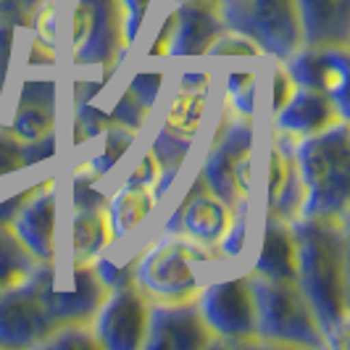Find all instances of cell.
<instances>
[{"instance_id":"d6a6232c","label":"cell","mask_w":350,"mask_h":350,"mask_svg":"<svg viewBox=\"0 0 350 350\" xmlns=\"http://www.w3.org/2000/svg\"><path fill=\"white\" fill-rule=\"evenodd\" d=\"M24 166V140H18L8 126H0V176L18 174Z\"/></svg>"},{"instance_id":"cb8c5ba5","label":"cell","mask_w":350,"mask_h":350,"mask_svg":"<svg viewBox=\"0 0 350 350\" xmlns=\"http://www.w3.org/2000/svg\"><path fill=\"white\" fill-rule=\"evenodd\" d=\"M113 243V232L108 224L105 208L74 211L71 216V258L77 261H95L105 247Z\"/></svg>"},{"instance_id":"8d00e7d4","label":"cell","mask_w":350,"mask_h":350,"mask_svg":"<svg viewBox=\"0 0 350 350\" xmlns=\"http://www.w3.org/2000/svg\"><path fill=\"white\" fill-rule=\"evenodd\" d=\"M163 79H166L163 71H137V74L132 77V82H129V90L137 95V100H140L145 108H153L158 92L163 88Z\"/></svg>"},{"instance_id":"44dd1931","label":"cell","mask_w":350,"mask_h":350,"mask_svg":"<svg viewBox=\"0 0 350 350\" xmlns=\"http://www.w3.org/2000/svg\"><path fill=\"white\" fill-rule=\"evenodd\" d=\"M306 45L350 42V0H298Z\"/></svg>"},{"instance_id":"277c9868","label":"cell","mask_w":350,"mask_h":350,"mask_svg":"<svg viewBox=\"0 0 350 350\" xmlns=\"http://www.w3.org/2000/svg\"><path fill=\"white\" fill-rule=\"evenodd\" d=\"M219 253L185 234L163 232L135 261V284L150 303H190L200 295V263H213Z\"/></svg>"},{"instance_id":"b9f144b4","label":"cell","mask_w":350,"mask_h":350,"mask_svg":"<svg viewBox=\"0 0 350 350\" xmlns=\"http://www.w3.org/2000/svg\"><path fill=\"white\" fill-rule=\"evenodd\" d=\"M293 92H295V82L290 79L284 66H277V71H274V113L290 100Z\"/></svg>"},{"instance_id":"7a4b0ae2","label":"cell","mask_w":350,"mask_h":350,"mask_svg":"<svg viewBox=\"0 0 350 350\" xmlns=\"http://www.w3.org/2000/svg\"><path fill=\"white\" fill-rule=\"evenodd\" d=\"M29 29L55 55H66L71 66H98L111 77L129 51L122 0H40Z\"/></svg>"},{"instance_id":"ffe728a7","label":"cell","mask_w":350,"mask_h":350,"mask_svg":"<svg viewBox=\"0 0 350 350\" xmlns=\"http://www.w3.org/2000/svg\"><path fill=\"white\" fill-rule=\"evenodd\" d=\"M8 129L18 140H37L55 129V82L27 79Z\"/></svg>"},{"instance_id":"603a6c76","label":"cell","mask_w":350,"mask_h":350,"mask_svg":"<svg viewBox=\"0 0 350 350\" xmlns=\"http://www.w3.org/2000/svg\"><path fill=\"white\" fill-rule=\"evenodd\" d=\"M153 206H156V195L150 187L124 182L105 203V216L113 232V240H122L129 232H135L148 219Z\"/></svg>"},{"instance_id":"5b68a950","label":"cell","mask_w":350,"mask_h":350,"mask_svg":"<svg viewBox=\"0 0 350 350\" xmlns=\"http://www.w3.org/2000/svg\"><path fill=\"white\" fill-rule=\"evenodd\" d=\"M256 306V340L277 348H327L316 316L298 282L266 280L250 274Z\"/></svg>"},{"instance_id":"3957f363","label":"cell","mask_w":350,"mask_h":350,"mask_svg":"<svg viewBox=\"0 0 350 350\" xmlns=\"http://www.w3.org/2000/svg\"><path fill=\"white\" fill-rule=\"evenodd\" d=\"M295 166L303 182L298 216L348 221L350 203V132L337 122L295 142Z\"/></svg>"},{"instance_id":"52a82bcc","label":"cell","mask_w":350,"mask_h":350,"mask_svg":"<svg viewBox=\"0 0 350 350\" xmlns=\"http://www.w3.org/2000/svg\"><path fill=\"white\" fill-rule=\"evenodd\" d=\"M253 169V116L234 113L229 103L213 135L208 156L203 161L200 179L221 203L234 211H247Z\"/></svg>"},{"instance_id":"836d02e7","label":"cell","mask_w":350,"mask_h":350,"mask_svg":"<svg viewBox=\"0 0 350 350\" xmlns=\"http://www.w3.org/2000/svg\"><path fill=\"white\" fill-rule=\"evenodd\" d=\"M258 53L261 51H258V45H256V42H250L247 37L227 29L224 35L211 45L208 55H213V58H256Z\"/></svg>"},{"instance_id":"7402d4cb","label":"cell","mask_w":350,"mask_h":350,"mask_svg":"<svg viewBox=\"0 0 350 350\" xmlns=\"http://www.w3.org/2000/svg\"><path fill=\"white\" fill-rule=\"evenodd\" d=\"M269 182H266V216L282 221H293L300 213L303 203V182H300L295 158L277 150H269Z\"/></svg>"},{"instance_id":"f6af8a7d","label":"cell","mask_w":350,"mask_h":350,"mask_svg":"<svg viewBox=\"0 0 350 350\" xmlns=\"http://www.w3.org/2000/svg\"><path fill=\"white\" fill-rule=\"evenodd\" d=\"M0 92H3V90H0Z\"/></svg>"},{"instance_id":"7bdbcfd3","label":"cell","mask_w":350,"mask_h":350,"mask_svg":"<svg viewBox=\"0 0 350 350\" xmlns=\"http://www.w3.org/2000/svg\"><path fill=\"white\" fill-rule=\"evenodd\" d=\"M172 32H174V14H169V18L163 21V27L158 29L156 42L150 48V58H158V55H169V45H172Z\"/></svg>"},{"instance_id":"e0dca14e","label":"cell","mask_w":350,"mask_h":350,"mask_svg":"<svg viewBox=\"0 0 350 350\" xmlns=\"http://www.w3.org/2000/svg\"><path fill=\"white\" fill-rule=\"evenodd\" d=\"M55 219H58V198H55V185L48 179L37 185V190L24 200V206L16 211L8 227L35 261H53L58 256Z\"/></svg>"},{"instance_id":"ab89813d","label":"cell","mask_w":350,"mask_h":350,"mask_svg":"<svg viewBox=\"0 0 350 350\" xmlns=\"http://www.w3.org/2000/svg\"><path fill=\"white\" fill-rule=\"evenodd\" d=\"M108 82H111V74H103L100 79H77V82H74V88H71L74 105L90 103L92 98H98Z\"/></svg>"},{"instance_id":"f546056e","label":"cell","mask_w":350,"mask_h":350,"mask_svg":"<svg viewBox=\"0 0 350 350\" xmlns=\"http://www.w3.org/2000/svg\"><path fill=\"white\" fill-rule=\"evenodd\" d=\"M100 176H95L88 166H79L74 176H71V208L74 211H95L105 208L108 198L98 190V182Z\"/></svg>"},{"instance_id":"ba28073f","label":"cell","mask_w":350,"mask_h":350,"mask_svg":"<svg viewBox=\"0 0 350 350\" xmlns=\"http://www.w3.org/2000/svg\"><path fill=\"white\" fill-rule=\"evenodd\" d=\"M221 16L227 29L247 37L277 61L303 45L298 0H227L221 3Z\"/></svg>"},{"instance_id":"6da1fadb","label":"cell","mask_w":350,"mask_h":350,"mask_svg":"<svg viewBox=\"0 0 350 350\" xmlns=\"http://www.w3.org/2000/svg\"><path fill=\"white\" fill-rule=\"evenodd\" d=\"M298 287L308 300L327 348L348 345V221L295 216Z\"/></svg>"},{"instance_id":"ac0fdd59","label":"cell","mask_w":350,"mask_h":350,"mask_svg":"<svg viewBox=\"0 0 350 350\" xmlns=\"http://www.w3.org/2000/svg\"><path fill=\"white\" fill-rule=\"evenodd\" d=\"M337 122H342V119H340V113H337V108L327 92L295 88L290 100L277 111L274 126L300 140V137H308L316 132H324L327 126H332Z\"/></svg>"},{"instance_id":"ee69618b","label":"cell","mask_w":350,"mask_h":350,"mask_svg":"<svg viewBox=\"0 0 350 350\" xmlns=\"http://www.w3.org/2000/svg\"><path fill=\"white\" fill-rule=\"evenodd\" d=\"M216 3H227V0H216Z\"/></svg>"},{"instance_id":"f35d334b","label":"cell","mask_w":350,"mask_h":350,"mask_svg":"<svg viewBox=\"0 0 350 350\" xmlns=\"http://www.w3.org/2000/svg\"><path fill=\"white\" fill-rule=\"evenodd\" d=\"M55 150H58L55 129L48 132V135H42V137H37V140H27L24 142V166H27V169H29V166H37V163H42V161H48V158L55 156Z\"/></svg>"},{"instance_id":"4dcf8cb0","label":"cell","mask_w":350,"mask_h":350,"mask_svg":"<svg viewBox=\"0 0 350 350\" xmlns=\"http://www.w3.org/2000/svg\"><path fill=\"white\" fill-rule=\"evenodd\" d=\"M148 116H150V108H145L137 100V95L126 88L124 95L119 98V103L113 105V111H111V124H119V126H126L132 132H140L145 122H148Z\"/></svg>"},{"instance_id":"5bb4252c","label":"cell","mask_w":350,"mask_h":350,"mask_svg":"<svg viewBox=\"0 0 350 350\" xmlns=\"http://www.w3.org/2000/svg\"><path fill=\"white\" fill-rule=\"evenodd\" d=\"M213 345V332L198 311V303H150L148 350H203Z\"/></svg>"},{"instance_id":"1f68e13d","label":"cell","mask_w":350,"mask_h":350,"mask_svg":"<svg viewBox=\"0 0 350 350\" xmlns=\"http://www.w3.org/2000/svg\"><path fill=\"white\" fill-rule=\"evenodd\" d=\"M135 261L116 263L113 258H95L92 269H95V274L100 277V282L108 290H122V287H132L135 284Z\"/></svg>"},{"instance_id":"e575fe53","label":"cell","mask_w":350,"mask_h":350,"mask_svg":"<svg viewBox=\"0 0 350 350\" xmlns=\"http://www.w3.org/2000/svg\"><path fill=\"white\" fill-rule=\"evenodd\" d=\"M245 240H247V211H237L229 229L224 232V237L216 245L219 258H237L243 253V247H245Z\"/></svg>"},{"instance_id":"484cf974","label":"cell","mask_w":350,"mask_h":350,"mask_svg":"<svg viewBox=\"0 0 350 350\" xmlns=\"http://www.w3.org/2000/svg\"><path fill=\"white\" fill-rule=\"evenodd\" d=\"M32 263H35V258L18 243L11 227L0 224V287L18 282L32 269Z\"/></svg>"},{"instance_id":"8992f818","label":"cell","mask_w":350,"mask_h":350,"mask_svg":"<svg viewBox=\"0 0 350 350\" xmlns=\"http://www.w3.org/2000/svg\"><path fill=\"white\" fill-rule=\"evenodd\" d=\"M24 280L35 287L55 327L92 324L100 303L108 295V287L95 274L92 261H35Z\"/></svg>"},{"instance_id":"d4e9b609","label":"cell","mask_w":350,"mask_h":350,"mask_svg":"<svg viewBox=\"0 0 350 350\" xmlns=\"http://www.w3.org/2000/svg\"><path fill=\"white\" fill-rule=\"evenodd\" d=\"M100 137H103L100 153H95V156L90 158V163H85L95 176L108 174V172L122 161L124 153L129 150V145L137 137V132H132V129H126V126H119V124H111Z\"/></svg>"},{"instance_id":"9c48e42d","label":"cell","mask_w":350,"mask_h":350,"mask_svg":"<svg viewBox=\"0 0 350 350\" xmlns=\"http://www.w3.org/2000/svg\"><path fill=\"white\" fill-rule=\"evenodd\" d=\"M211 71H185L179 74L174 100L166 111V119L153 137L150 153L161 169H182L190 153L195 135L200 129L208 105Z\"/></svg>"},{"instance_id":"d6986e66","label":"cell","mask_w":350,"mask_h":350,"mask_svg":"<svg viewBox=\"0 0 350 350\" xmlns=\"http://www.w3.org/2000/svg\"><path fill=\"white\" fill-rule=\"evenodd\" d=\"M250 274L280 282L298 280V245H295V234H293L290 221H282L274 216L263 219L258 258H256V266Z\"/></svg>"},{"instance_id":"f1b7e54d","label":"cell","mask_w":350,"mask_h":350,"mask_svg":"<svg viewBox=\"0 0 350 350\" xmlns=\"http://www.w3.org/2000/svg\"><path fill=\"white\" fill-rule=\"evenodd\" d=\"M229 108L240 116H253L256 113V71L237 69L229 74L227 79Z\"/></svg>"},{"instance_id":"74e56055","label":"cell","mask_w":350,"mask_h":350,"mask_svg":"<svg viewBox=\"0 0 350 350\" xmlns=\"http://www.w3.org/2000/svg\"><path fill=\"white\" fill-rule=\"evenodd\" d=\"M40 0H0V21L14 24L18 29H29Z\"/></svg>"},{"instance_id":"8fae6325","label":"cell","mask_w":350,"mask_h":350,"mask_svg":"<svg viewBox=\"0 0 350 350\" xmlns=\"http://www.w3.org/2000/svg\"><path fill=\"white\" fill-rule=\"evenodd\" d=\"M295 88L327 92L342 122H348V48L342 45H300L282 61Z\"/></svg>"},{"instance_id":"4316f807","label":"cell","mask_w":350,"mask_h":350,"mask_svg":"<svg viewBox=\"0 0 350 350\" xmlns=\"http://www.w3.org/2000/svg\"><path fill=\"white\" fill-rule=\"evenodd\" d=\"M37 348H58V350H98L100 342L90 324H64L55 327Z\"/></svg>"},{"instance_id":"83f0119b","label":"cell","mask_w":350,"mask_h":350,"mask_svg":"<svg viewBox=\"0 0 350 350\" xmlns=\"http://www.w3.org/2000/svg\"><path fill=\"white\" fill-rule=\"evenodd\" d=\"M111 126V113L92 103L74 105V145H82L95 137H100Z\"/></svg>"},{"instance_id":"d590c367","label":"cell","mask_w":350,"mask_h":350,"mask_svg":"<svg viewBox=\"0 0 350 350\" xmlns=\"http://www.w3.org/2000/svg\"><path fill=\"white\" fill-rule=\"evenodd\" d=\"M153 0H122V14H124V40L126 45L132 48L140 37V29L148 16V8H150Z\"/></svg>"},{"instance_id":"7c38bea8","label":"cell","mask_w":350,"mask_h":350,"mask_svg":"<svg viewBox=\"0 0 350 350\" xmlns=\"http://www.w3.org/2000/svg\"><path fill=\"white\" fill-rule=\"evenodd\" d=\"M150 298L137 284L108 290L98 314L92 319V332L105 350H140L148 334Z\"/></svg>"},{"instance_id":"30bf717a","label":"cell","mask_w":350,"mask_h":350,"mask_svg":"<svg viewBox=\"0 0 350 350\" xmlns=\"http://www.w3.org/2000/svg\"><path fill=\"white\" fill-rule=\"evenodd\" d=\"M198 311L213 332V345H261L256 340V306L247 277L211 282L198 295Z\"/></svg>"},{"instance_id":"9a60e30c","label":"cell","mask_w":350,"mask_h":350,"mask_svg":"<svg viewBox=\"0 0 350 350\" xmlns=\"http://www.w3.org/2000/svg\"><path fill=\"white\" fill-rule=\"evenodd\" d=\"M232 219H234V211L229 208L227 203H221L203 185V179L198 176L187 198L172 213V219H169L163 232L185 234V237H190L200 245L216 247L219 240L224 237V232L229 229V224H232Z\"/></svg>"},{"instance_id":"2e32d148","label":"cell","mask_w":350,"mask_h":350,"mask_svg":"<svg viewBox=\"0 0 350 350\" xmlns=\"http://www.w3.org/2000/svg\"><path fill=\"white\" fill-rule=\"evenodd\" d=\"M172 14H174V32L169 45L172 58L208 55L211 45L227 32L221 3L216 0H179Z\"/></svg>"},{"instance_id":"4fadbf2b","label":"cell","mask_w":350,"mask_h":350,"mask_svg":"<svg viewBox=\"0 0 350 350\" xmlns=\"http://www.w3.org/2000/svg\"><path fill=\"white\" fill-rule=\"evenodd\" d=\"M53 329L55 321L24 277L0 287V348H37Z\"/></svg>"},{"instance_id":"60d3db41","label":"cell","mask_w":350,"mask_h":350,"mask_svg":"<svg viewBox=\"0 0 350 350\" xmlns=\"http://www.w3.org/2000/svg\"><path fill=\"white\" fill-rule=\"evenodd\" d=\"M158 174H161V166H158V161L153 158V153L148 150V156L140 161V166L129 174V179L126 182H132V185H145V187H153V182L158 179Z\"/></svg>"}]
</instances>
